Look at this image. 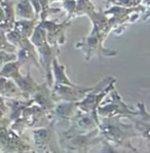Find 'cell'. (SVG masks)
Wrapping results in <instances>:
<instances>
[{
    "mask_svg": "<svg viewBox=\"0 0 150 153\" xmlns=\"http://www.w3.org/2000/svg\"><path fill=\"white\" fill-rule=\"evenodd\" d=\"M36 27V20H20L13 23V30H16L23 37L30 38Z\"/></svg>",
    "mask_w": 150,
    "mask_h": 153,
    "instance_id": "obj_5",
    "label": "cell"
},
{
    "mask_svg": "<svg viewBox=\"0 0 150 153\" xmlns=\"http://www.w3.org/2000/svg\"><path fill=\"white\" fill-rule=\"evenodd\" d=\"M63 7L66 9L70 16H73L76 7V0H63Z\"/></svg>",
    "mask_w": 150,
    "mask_h": 153,
    "instance_id": "obj_10",
    "label": "cell"
},
{
    "mask_svg": "<svg viewBox=\"0 0 150 153\" xmlns=\"http://www.w3.org/2000/svg\"><path fill=\"white\" fill-rule=\"evenodd\" d=\"M55 1H63V0H50V2H55Z\"/></svg>",
    "mask_w": 150,
    "mask_h": 153,
    "instance_id": "obj_13",
    "label": "cell"
},
{
    "mask_svg": "<svg viewBox=\"0 0 150 153\" xmlns=\"http://www.w3.org/2000/svg\"><path fill=\"white\" fill-rule=\"evenodd\" d=\"M17 59V56L13 55V53H5L4 51H0V69L2 68L5 63L10 62V61H15Z\"/></svg>",
    "mask_w": 150,
    "mask_h": 153,
    "instance_id": "obj_11",
    "label": "cell"
},
{
    "mask_svg": "<svg viewBox=\"0 0 150 153\" xmlns=\"http://www.w3.org/2000/svg\"><path fill=\"white\" fill-rule=\"evenodd\" d=\"M13 81L16 82L18 88L21 89V91L23 94H27V95H33L38 88V84L30 76L29 72L26 76H22V75L18 76L16 79H13Z\"/></svg>",
    "mask_w": 150,
    "mask_h": 153,
    "instance_id": "obj_3",
    "label": "cell"
},
{
    "mask_svg": "<svg viewBox=\"0 0 150 153\" xmlns=\"http://www.w3.org/2000/svg\"><path fill=\"white\" fill-rule=\"evenodd\" d=\"M20 66L21 64L16 61H10V62L5 63L2 68L0 69V76L7 79H16L18 76H20Z\"/></svg>",
    "mask_w": 150,
    "mask_h": 153,
    "instance_id": "obj_7",
    "label": "cell"
},
{
    "mask_svg": "<svg viewBox=\"0 0 150 153\" xmlns=\"http://www.w3.org/2000/svg\"><path fill=\"white\" fill-rule=\"evenodd\" d=\"M4 20H5V16H4V11H3V9H2L1 6H0V23H2Z\"/></svg>",
    "mask_w": 150,
    "mask_h": 153,
    "instance_id": "obj_12",
    "label": "cell"
},
{
    "mask_svg": "<svg viewBox=\"0 0 150 153\" xmlns=\"http://www.w3.org/2000/svg\"><path fill=\"white\" fill-rule=\"evenodd\" d=\"M15 13L20 20H33L36 19V13L29 0H20L15 8Z\"/></svg>",
    "mask_w": 150,
    "mask_h": 153,
    "instance_id": "obj_4",
    "label": "cell"
},
{
    "mask_svg": "<svg viewBox=\"0 0 150 153\" xmlns=\"http://www.w3.org/2000/svg\"><path fill=\"white\" fill-rule=\"evenodd\" d=\"M95 10L94 3L91 0H76V7H75L74 16L86 15L88 16Z\"/></svg>",
    "mask_w": 150,
    "mask_h": 153,
    "instance_id": "obj_8",
    "label": "cell"
},
{
    "mask_svg": "<svg viewBox=\"0 0 150 153\" xmlns=\"http://www.w3.org/2000/svg\"><path fill=\"white\" fill-rule=\"evenodd\" d=\"M16 51V48L15 45H13L11 43H9L6 39V36H5V33L2 31L0 29V51Z\"/></svg>",
    "mask_w": 150,
    "mask_h": 153,
    "instance_id": "obj_9",
    "label": "cell"
},
{
    "mask_svg": "<svg viewBox=\"0 0 150 153\" xmlns=\"http://www.w3.org/2000/svg\"><path fill=\"white\" fill-rule=\"evenodd\" d=\"M112 96V103L108 105L102 106V107H98V114L103 117H113V116H119V115H123V116L130 117L135 116L138 113L133 112L128 109V107L125 103L121 101L119 98L118 94L113 88V93L111 94Z\"/></svg>",
    "mask_w": 150,
    "mask_h": 153,
    "instance_id": "obj_2",
    "label": "cell"
},
{
    "mask_svg": "<svg viewBox=\"0 0 150 153\" xmlns=\"http://www.w3.org/2000/svg\"><path fill=\"white\" fill-rule=\"evenodd\" d=\"M94 88H81L76 84L65 85V84H55L53 88V96L57 101L63 102H80L82 99L92 91Z\"/></svg>",
    "mask_w": 150,
    "mask_h": 153,
    "instance_id": "obj_1",
    "label": "cell"
},
{
    "mask_svg": "<svg viewBox=\"0 0 150 153\" xmlns=\"http://www.w3.org/2000/svg\"><path fill=\"white\" fill-rule=\"evenodd\" d=\"M53 71L55 74L56 84H65V85H73V82L70 81L66 75V71H65V66L59 65L57 59H53Z\"/></svg>",
    "mask_w": 150,
    "mask_h": 153,
    "instance_id": "obj_6",
    "label": "cell"
}]
</instances>
